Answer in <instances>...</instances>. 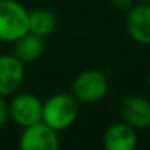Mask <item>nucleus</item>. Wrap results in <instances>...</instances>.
I'll list each match as a JSON object with an SVG mask.
<instances>
[{"instance_id": "nucleus-3", "label": "nucleus", "mask_w": 150, "mask_h": 150, "mask_svg": "<svg viewBox=\"0 0 150 150\" xmlns=\"http://www.w3.org/2000/svg\"><path fill=\"white\" fill-rule=\"evenodd\" d=\"M109 82L105 73L96 69L80 71L71 82V95L80 105H93L106 96Z\"/></svg>"}, {"instance_id": "nucleus-15", "label": "nucleus", "mask_w": 150, "mask_h": 150, "mask_svg": "<svg viewBox=\"0 0 150 150\" xmlns=\"http://www.w3.org/2000/svg\"><path fill=\"white\" fill-rule=\"evenodd\" d=\"M137 1H140V3H147V4H150V0H137Z\"/></svg>"}, {"instance_id": "nucleus-1", "label": "nucleus", "mask_w": 150, "mask_h": 150, "mask_svg": "<svg viewBox=\"0 0 150 150\" xmlns=\"http://www.w3.org/2000/svg\"><path fill=\"white\" fill-rule=\"evenodd\" d=\"M80 103L71 93H55L42 103V122L57 133L70 128L79 118Z\"/></svg>"}, {"instance_id": "nucleus-5", "label": "nucleus", "mask_w": 150, "mask_h": 150, "mask_svg": "<svg viewBox=\"0 0 150 150\" xmlns=\"http://www.w3.org/2000/svg\"><path fill=\"white\" fill-rule=\"evenodd\" d=\"M25 80V63L16 54H0V95L13 96Z\"/></svg>"}, {"instance_id": "nucleus-13", "label": "nucleus", "mask_w": 150, "mask_h": 150, "mask_svg": "<svg viewBox=\"0 0 150 150\" xmlns=\"http://www.w3.org/2000/svg\"><path fill=\"white\" fill-rule=\"evenodd\" d=\"M111 1L118 9H130L134 4V0H111Z\"/></svg>"}, {"instance_id": "nucleus-10", "label": "nucleus", "mask_w": 150, "mask_h": 150, "mask_svg": "<svg viewBox=\"0 0 150 150\" xmlns=\"http://www.w3.org/2000/svg\"><path fill=\"white\" fill-rule=\"evenodd\" d=\"M15 47V54L23 63H34L40 60L45 52V38L28 32L21 40H18Z\"/></svg>"}, {"instance_id": "nucleus-11", "label": "nucleus", "mask_w": 150, "mask_h": 150, "mask_svg": "<svg viewBox=\"0 0 150 150\" xmlns=\"http://www.w3.org/2000/svg\"><path fill=\"white\" fill-rule=\"evenodd\" d=\"M57 28V18L55 15L44 7L34 9L29 12V32L38 37L47 38Z\"/></svg>"}, {"instance_id": "nucleus-12", "label": "nucleus", "mask_w": 150, "mask_h": 150, "mask_svg": "<svg viewBox=\"0 0 150 150\" xmlns=\"http://www.w3.org/2000/svg\"><path fill=\"white\" fill-rule=\"evenodd\" d=\"M10 120V111H9V102L4 96L0 95V127L6 125Z\"/></svg>"}, {"instance_id": "nucleus-4", "label": "nucleus", "mask_w": 150, "mask_h": 150, "mask_svg": "<svg viewBox=\"0 0 150 150\" xmlns=\"http://www.w3.org/2000/svg\"><path fill=\"white\" fill-rule=\"evenodd\" d=\"M42 100L37 95L22 92L15 93L9 102L10 120L21 128L31 127L42 121Z\"/></svg>"}, {"instance_id": "nucleus-16", "label": "nucleus", "mask_w": 150, "mask_h": 150, "mask_svg": "<svg viewBox=\"0 0 150 150\" xmlns=\"http://www.w3.org/2000/svg\"><path fill=\"white\" fill-rule=\"evenodd\" d=\"M0 54H1V41H0Z\"/></svg>"}, {"instance_id": "nucleus-7", "label": "nucleus", "mask_w": 150, "mask_h": 150, "mask_svg": "<svg viewBox=\"0 0 150 150\" xmlns=\"http://www.w3.org/2000/svg\"><path fill=\"white\" fill-rule=\"evenodd\" d=\"M125 31L139 45H150V4L134 3L127 9Z\"/></svg>"}, {"instance_id": "nucleus-14", "label": "nucleus", "mask_w": 150, "mask_h": 150, "mask_svg": "<svg viewBox=\"0 0 150 150\" xmlns=\"http://www.w3.org/2000/svg\"><path fill=\"white\" fill-rule=\"evenodd\" d=\"M147 86H149V91H150V70H149V76H147Z\"/></svg>"}, {"instance_id": "nucleus-8", "label": "nucleus", "mask_w": 150, "mask_h": 150, "mask_svg": "<svg viewBox=\"0 0 150 150\" xmlns=\"http://www.w3.org/2000/svg\"><path fill=\"white\" fill-rule=\"evenodd\" d=\"M121 118L133 128H150V100L142 95H130L124 98L120 106Z\"/></svg>"}, {"instance_id": "nucleus-9", "label": "nucleus", "mask_w": 150, "mask_h": 150, "mask_svg": "<svg viewBox=\"0 0 150 150\" xmlns=\"http://www.w3.org/2000/svg\"><path fill=\"white\" fill-rule=\"evenodd\" d=\"M137 144V130L124 121H118L108 125L102 136L103 150H136Z\"/></svg>"}, {"instance_id": "nucleus-6", "label": "nucleus", "mask_w": 150, "mask_h": 150, "mask_svg": "<svg viewBox=\"0 0 150 150\" xmlns=\"http://www.w3.org/2000/svg\"><path fill=\"white\" fill-rule=\"evenodd\" d=\"M19 150H60L58 133L42 121L26 127L19 137Z\"/></svg>"}, {"instance_id": "nucleus-2", "label": "nucleus", "mask_w": 150, "mask_h": 150, "mask_svg": "<svg viewBox=\"0 0 150 150\" xmlns=\"http://www.w3.org/2000/svg\"><path fill=\"white\" fill-rule=\"evenodd\" d=\"M29 32V10L18 0H0V41L16 42Z\"/></svg>"}]
</instances>
